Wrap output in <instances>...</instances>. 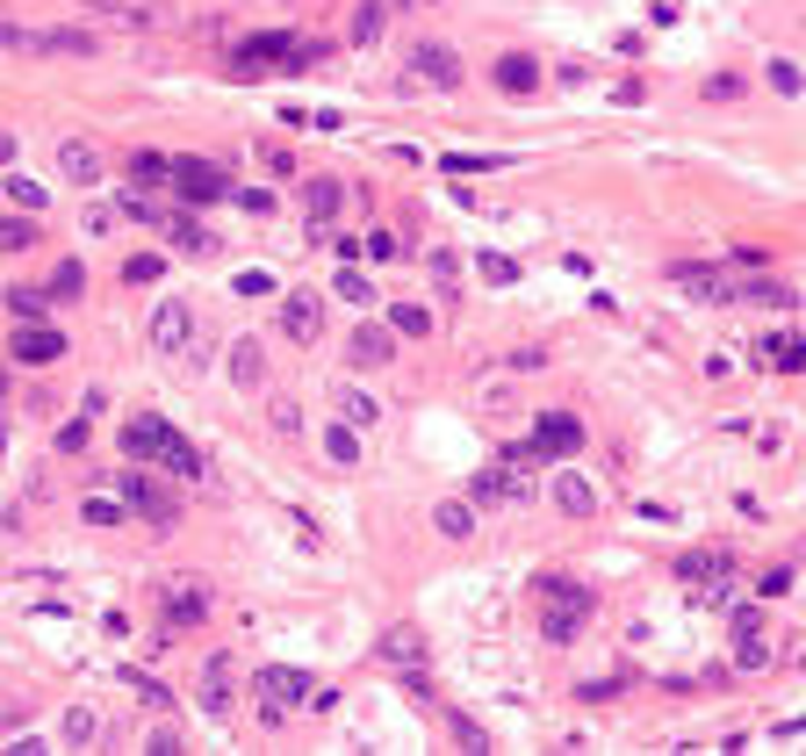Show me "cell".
Here are the masks:
<instances>
[{
  "instance_id": "cell-50",
  "label": "cell",
  "mask_w": 806,
  "mask_h": 756,
  "mask_svg": "<svg viewBox=\"0 0 806 756\" xmlns=\"http://www.w3.org/2000/svg\"><path fill=\"white\" fill-rule=\"evenodd\" d=\"M267 173H296V151H288V145H267Z\"/></svg>"
},
{
  "instance_id": "cell-5",
  "label": "cell",
  "mask_w": 806,
  "mask_h": 756,
  "mask_svg": "<svg viewBox=\"0 0 806 756\" xmlns=\"http://www.w3.org/2000/svg\"><path fill=\"white\" fill-rule=\"evenodd\" d=\"M166 180H173L180 209H209V202H223V195H231V180H223L217 166H202V159H173V166H166Z\"/></svg>"
},
{
  "instance_id": "cell-10",
  "label": "cell",
  "mask_w": 806,
  "mask_h": 756,
  "mask_svg": "<svg viewBox=\"0 0 806 756\" xmlns=\"http://www.w3.org/2000/svg\"><path fill=\"white\" fill-rule=\"evenodd\" d=\"M8 360H22V368H51V360H66V331L51 325H22L8 339Z\"/></svg>"
},
{
  "instance_id": "cell-4",
  "label": "cell",
  "mask_w": 806,
  "mask_h": 756,
  "mask_svg": "<svg viewBox=\"0 0 806 756\" xmlns=\"http://www.w3.org/2000/svg\"><path fill=\"white\" fill-rule=\"evenodd\" d=\"M310 699L302 670H260V728H288V714Z\"/></svg>"
},
{
  "instance_id": "cell-12",
  "label": "cell",
  "mask_w": 806,
  "mask_h": 756,
  "mask_svg": "<svg viewBox=\"0 0 806 756\" xmlns=\"http://www.w3.org/2000/svg\"><path fill=\"white\" fill-rule=\"evenodd\" d=\"M670 275H677V289H691V296H706V302H735V281H742L727 260H720V267H691V260H677Z\"/></svg>"
},
{
  "instance_id": "cell-25",
  "label": "cell",
  "mask_w": 806,
  "mask_h": 756,
  "mask_svg": "<svg viewBox=\"0 0 806 756\" xmlns=\"http://www.w3.org/2000/svg\"><path fill=\"white\" fill-rule=\"evenodd\" d=\"M58 173L80 180V188H94V180H101V151L87 138H66V145H58Z\"/></svg>"
},
{
  "instance_id": "cell-27",
  "label": "cell",
  "mask_w": 806,
  "mask_h": 756,
  "mask_svg": "<svg viewBox=\"0 0 806 756\" xmlns=\"http://www.w3.org/2000/svg\"><path fill=\"white\" fill-rule=\"evenodd\" d=\"M166 432H173L166 418H130V426H123V447L137 454V461H151V454L166 447Z\"/></svg>"
},
{
  "instance_id": "cell-15",
  "label": "cell",
  "mask_w": 806,
  "mask_h": 756,
  "mask_svg": "<svg viewBox=\"0 0 806 756\" xmlns=\"http://www.w3.org/2000/svg\"><path fill=\"white\" fill-rule=\"evenodd\" d=\"M339 209H346V188L331 173H317L310 188H302V217H310V231H331V223H339Z\"/></svg>"
},
{
  "instance_id": "cell-35",
  "label": "cell",
  "mask_w": 806,
  "mask_h": 756,
  "mask_svg": "<svg viewBox=\"0 0 806 756\" xmlns=\"http://www.w3.org/2000/svg\"><path fill=\"white\" fill-rule=\"evenodd\" d=\"M770 360H778V375H799V368H806V346H799V331H778V339H770Z\"/></svg>"
},
{
  "instance_id": "cell-47",
  "label": "cell",
  "mask_w": 806,
  "mask_h": 756,
  "mask_svg": "<svg viewBox=\"0 0 806 756\" xmlns=\"http://www.w3.org/2000/svg\"><path fill=\"white\" fill-rule=\"evenodd\" d=\"M331 461H346V468H354V461H360V440H354V432H346V426H339V432H331Z\"/></svg>"
},
{
  "instance_id": "cell-30",
  "label": "cell",
  "mask_w": 806,
  "mask_h": 756,
  "mask_svg": "<svg viewBox=\"0 0 806 756\" xmlns=\"http://www.w3.org/2000/svg\"><path fill=\"white\" fill-rule=\"evenodd\" d=\"M735 656L749 663V670H756V663H764V613H756V605H749V613L735 619Z\"/></svg>"
},
{
  "instance_id": "cell-39",
  "label": "cell",
  "mask_w": 806,
  "mask_h": 756,
  "mask_svg": "<svg viewBox=\"0 0 806 756\" xmlns=\"http://www.w3.org/2000/svg\"><path fill=\"white\" fill-rule=\"evenodd\" d=\"M87 526H123V497H87Z\"/></svg>"
},
{
  "instance_id": "cell-45",
  "label": "cell",
  "mask_w": 806,
  "mask_h": 756,
  "mask_svg": "<svg viewBox=\"0 0 806 756\" xmlns=\"http://www.w3.org/2000/svg\"><path fill=\"white\" fill-rule=\"evenodd\" d=\"M432 281H439V289H461V267H454V252H432Z\"/></svg>"
},
{
  "instance_id": "cell-46",
  "label": "cell",
  "mask_w": 806,
  "mask_h": 756,
  "mask_svg": "<svg viewBox=\"0 0 806 756\" xmlns=\"http://www.w3.org/2000/svg\"><path fill=\"white\" fill-rule=\"evenodd\" d=\"M735 94H742L735 72H713V80H706V101H735Z\"/></svg>"
},
{
  "instance_id": "cell-8",
  "label": "cell",
  "mask_w": 806,
  "mask_h": 756,
  "mask_svg": "<svg viewBox=\"0 0 806 756\" xmlns=\"http://www.w3.org/2000/svg\"><path fill=\"white\" fill-rule=\"evenodd\" d=\"M116 490H123V511H145L151 526H173V519H180L173 490H166V483H151V476H123Z\"/></svg>"
},
{
  "instance_id": "cell-19",
  "label": "cell",
  "mask_w": 806,
  "mask_h": 756,
  "mask_svg": "<svg viewBox=\"0 0 806 756\" xmlns=\"http://www.w3.org/2000/svg\"><path fill=\"white\" fill-rule=\"evenodd\" d=\"M389 22H397V0H360L354 22H346V43H354V51H368V43H382Z\"/></svg>"
},
{
  "instance_id": "cell-24",
  "label": "cell",
  "mask_w": 806,
  "mask_h": 756,
  "mask_svg": "<svg viewBox=\"0 0 806 756\" xmlns=\"http://www.w3.org/2000/svg\"><path fill=\"white\" fill-rule=\"evenodd\" d=\"M497 87H505L511 101L540 94V58H526V51H505V58H497Z\"/></svg>"
},
{
  "instance_id": "cell-26",
  "label": "cell",
  "mask_w": 806,
  "mask_h": 756,
  "mask_svg": "<svg viewBox=\"0 0 806 756\" xmlns=\"http://www.w3.org/2000/svg\"><path fill=\"white\" fill-rule=\"evenodd\" d=\"M331 404H339V426H354V432H368L375 418H382V404H375L368 389H354V382H339V389H331Z\"/></svg>"
},
{
  "instance_id": "cell-9",
  "label": "cell",
  "mask_w": 806,
  "mask_h": 756,
  "mask_svg": "<svg viewBox=\"0 0 806 756\" xmlns=\"http://www.w3.org/2000/svg\"><path fill=\"white\" fill-rule=\"evenodd\" d=\"M231 692H238L231 656H209L202 677H195V699H202V714H209V720H231Z\"/></svg>"
},
{
  "instance_id": "cell-2",
  "label": "cell",
  "mask_w": 806,
  "mask_h": 756,
  "mask_svg": "<svg viewBox=\"0 0 806 756\" xmlns=\"http://www.w3.org/2000/svg\"><path fill=\"white\" fill-rule=\"evenodd\" d=\"M404 72L432 80L439 94H461V80H468V72H461V51H447L439 37H418V43H410V51H404Z\"/></svg>"
},
{
  "instance_id": "cell-43",
  "label": "cell",
  "mask_w": 806,
  "mask_h": 756,
  "mask_svg": "<svg viewBox=\"0 0 806 756\" xmlns=\"http://www.w3.org/2000/svg\"><path fill=\"white\" fill-rule=\"evenodd\" d=\"M770 87H778V94H799V66L793 58H770Z\"/></svg>"
},
{
  "instance_id": "cell-1",
  "label": "cell",
  "mask_w": 806,
  "mask_h": 756,
  "mask_svg": "<svg viewBox=\"0 0 806 756\" xmlns=\"http://www.w3.org/2000/svg\"><path fill=\"white\" fill-rule=\"evenodd\" d=\"M540 598H555L540 613V634L547 641H576L584 619H590V591H576V584H561V577H540Z\"/></svg>"
},
{
  "instance_id": "cell-40",
  "label": "cell",
  "mask_w": 806,
  "mask_h": 756,
  "mask_svg": "<svg viewBox=\"0 0 806 756\" xmlns=\"http://www.w3.org/2000/svg\"><path fill=\"white\" fill-rule=\"evenodd\" d=\"M0 195H8L14 209H29V217H37V209H43V188H37V180H8V188H0Z\"/></svg>"
},
{
  "instance_id": "cell-29",
  "label": "cell",
  "mask_w": 806,
  "mask_h": 756,
  "mask_svg": "<svg viewBox=\"0 0 806 756\" xmlns=\"http://www.w3.org/2000/svg\"><path fill=\"white\" fill-rule=\"evenodd\" d=\"M555 505L569 511V519H590V511H598V490H590L584 476H555Z\"/></svg>"
},
{
  "instance_id": "cell-17",
  "label": "cell",
  "mask_w": 806,
  "mask_h": 756,
  "mask_svg": "<svg viewBox=\"0 0 806 756\" xmlns=\"http://www.w3.org/2000/svg\"><path fill=\"white\" fill-rule=\"evenodd\" d=\"M223 368H231V389H267V346L260 339H231V360H223Z\"/></svg>"
},
{
  "instance_id": "cell-32",
  "label": "cell",
  "mask_w": 806,
  "mask_h": 756,
  "mask_svg": "<svg viewBox=\"0 0 806 756\" xmlns=\"http://www.w3.org/2000/svg\"><path fill=\"white\" fill-rule=\"evenodd\" d=\"M166 166H173L166 151H130V180H137V188H159V180H166Z\"/></svg>"
},
{
  "instance_id": "cell-36",
  "label": "cell",
  "mask_w": 806,
  "mask_h": 756,
  "mask_svg": "<svg viewBox=\"0 0 806 756\" xmlns=\"http://www.w3.org/2000/svg\"><path fill=\"white\" fill-rule=\"evenodd\" d=\"M80 289H87L80 260H66V267H58V275H51V289H43V296H51V302H72V296H80Z\"/></svg>"
},
{
  "instance_id": "cell-23",
  "label": "cell",
  "mask_w": 806,
  "mask_h": 756,
  "mask_svg": "<svg viewBox=\"0 0 806 756\" xmlns=\"http://www.w3.org/2000/svg\"><path fill=\"white\" fill-rule=\"evenodd\" d=\"M389 354H397L389 325H360L354 339H346V360H354V368H389Z\"/></svg>"
},
{
  "instance_id": "cell-51",
  "label": "cell",
  "mask_w": 806,
  "mask_h": 756,
  "mask_svg": "<svg viewBox=\"0 0 806 756\" xmlns=\"http://www.w3.org/2000/svg\"><path fill=\"white\" fill-rule=\"evenodd\" d=\"M58 447H66V454H80V447H87V418H72V426L58 432Z\"/></svg>"
},
{
  "instance_id": "cell-21",
  "label": "cell",
  "mask_w": 806,
  "mask_h": 756,
  "mask_svg": "<svg viewBox=\"0 0 806 756\" xmlns=\"http://www.w3.org/2000/svg\"><path fill=\"white\" fill-rule=\"evenodd\" d=\"M281 331H288V339H302V346H310L317 331H325V302H317L310 289H296V296L281 302Z\"/></svg>"
},
{
  "instance_id": "cell-48",
  "label": "cell",
  "mask_w": 806,
  "mask_h": 756,
  "mask_svg": "<svg viewBox=\"0 0 806 756\" xmlns=\"http://www.w3.org/2000/svg\"><path fill=\"white\" fill-rule=\"evenodd\" d=\"M454 743H461V749H490V735H482L476 720H454Z\"/></svg>"
},
{
  "instance_id": "cell-44",
  "label": "cell",
  "mask_w": 806,
  "mask_h": 756,
  "mask_svg": "<svg viewBox=\"0 0 806 756\" xmlns=\"http://www.w3.org/2000/svg\"><path fill=\"white\" fill-rule=\"evenodd\" d=\"M360 252H368V260H397V231H368Z\"/></svg>"
},
{
  "instance_id": "cell-6",
  "label": "cell",
  "mask_w": 806,
  "mask_h": 756,
  "mask_svg": "<svg viewBox=\"0 0 806 756\" xmlns=\"http://www.w3.org/2000/svg\"><path fill=\"white\" fill-rule=\"evenodd\" d=\"M677 577H684V584H698V598H706V605H727V584H735V555H727V548H698V555H684V563H677Z\"/></svg>"
},
{
  "instance_id": "cell-3",
  "label": "cell",
  "mask_w": 806,
  "mask_h": 756,
  "mask_svg": "<svg viewBox=\"0 0 806 756\" xmlns=\"http://www.w3.org/2000/svg\"><path fill=\"white\" fill-rule=\"evenodd\" d=\"M159 605H166V627L188 634V627H202V619L217 613V591H209L202 577H173V584L159 591Z\"/></svg>"
},
{
  "instance_id": "cell-41",
  "label": "cell",
  "mask_w": 806,
  "mask_h": 756,
  "mask_svg": "<svg viewBox=\"0 0 806 756\" xmlns=\"http://www.w3.org/2000/svg\"><path fill=\"white\" fill-rule=\"evenodd\" d=\"M123 275L137 281V289H145V281H159V275H166V260H159V252H137V260L123 267Z\"/></svg>"
},
{
  "instance_id": "cell-13",
  "label": "cell",
  "mask_w": 806,
  "mask_h": 756,
  "mask_svg": "<svg viewBox=\"0 0 806 756\" xmlns=\"http://www.w3.org/2000/svg\"><path fill=\"white\" fill-rule=\"evenodd\" d=\"M22 51H43V58H58V51H66V58H94L101 37H94V29H29Z\"/></svg>"
},
{
  "instance_id": "cell-33",
  "label": "cell",
  "mask_w": 806,
  "mask_h": 756,
  "mask_svg": "<svg viewBox=\"0 0 806 756\" xmlns=\"http://www.w3.org/2000/svg\"><path fill=\"white\" fill-rule=\"evenodd\" d=\"M389 331H404V339H425V331H432V317H425L418 302H389Z\"/></svg>"
},
{
  "instance_id": "cell-28",
  "label": "cell",
  "mask_w": 806,
  "mask_h": 756,
  "mask_svg": "<svg viewBox=\"0 0 806 756\" xmlns=\"http://www.w3.org/2000/svg\"><path fill=\"white\" fill-rule=\"evenodd\" d=\"M151 461H166V476H180V483H195V476H202V454L180 440V432H166V447L151 454Z\"/></svg>"
},
{
  "instance_id": "cell-31",
  "label": "cell",
  "mask_w": 806,
  "mask_h": 756,
  "mask_svg": "<svg viewBox=\"0 0 806 756\" xmlns=\"http://www.w3.org/2000/svg\"><path fill=\"white\" fill-rule=\"evenodd\" d=\"M66 743H72V749H94V743H101V714L72 706V714H66Z\"/></svg>"
},
{
  "instance_id": "cell-38",
  "label": "cell",
  "mask_w": 806,
  "mask_h": 756,
  "mask_svg": "<svg viewBox=\"0 0 806 756\" xmlns=\"http://www.w3.org/2000/svg\"><path fill=\"white\" fill-rule=\"evenodd\" d=\"M22 246H37V223L29 217H0V252H22Z\"/></svg>"
},
{
  "instance_id": "cell-37",
  "label": "cell",
  "mask_w": 806,
  "mask_h": 756,
  "mask_svg": "<svg viewBox=\"0 0 806 756\" xmlns=\"http://www.w3.org/2000/svg\"><path fill=\"white\" fill-rule=\"evenodd\" d=\"M8 310H14V317H29V325H37V317H43V310H58V302L43 296V289H8Z\"/></svg>"
},
{
  "instance_id": "cell-16",
  "label": "cell",
  "mask_w": 806,
  "mask_h": 756,
  "mask_svg": "<svg viewBox=\"0 0 806 756\" xmlns=\"http://www.w3.org/2000/svg\"><path fill=\"white\" fill-rule=\"evenodd\" d=\"M511 497H526V461H497L476 476V505H511Z\"/></svg>"
},
{
  "instance_id": "cell-34",
  "label": "cell",
  "mask_w": 806,
  "mask_h": 756,
  "mask_svg": "<svg viewBox=\"0 0 806 756\" xmlns=\"http://www.w3.org/2000/svg\"><path fill=\"white\" fill-rule=\"evenodd\" d=\"M432 526H439L447 540H468V534H476V511H468V505H439V511H432Z\"/></svg>"
},
{
  "instance_id": "cell-7",
  "label": "cell",
  "mask_w": 806,
  "mask_h": 756,
  "mask_svg": "<svg viewBox=\"0 0 806 756\" xmlns=\"http://www.w3.org/2000/svg\"><path fill=\"white\" fill-rule=\"evenodd\" d=\"M273 58H317V43H296V29H267V37H246L231 51V72H260Z\"/></svg>"
},
{
  "instance_id": "cell-18",
  "label": "cell",
  "mask_w": 806,
  "mask_h": 756,
  "mask_svg": "<svg viewBox=\"0 0 806 756\" xmlns=\"http://www.w3.org/2000/svg\"><path fill=\"white\" fill-rule=\"evenodd\" d=\"M375 656H382L389 670H410V677H425V634H418V627H389Z\"/></svg>"
},
{
  "instance_id": "cell-20",
  "label": "cell",
  "mask_w": 806,
  "mask_h": 756,
  "mask_svg": "<svg viewBox=\"0 0 806 756\" xmlns=\"http://www.w3.org/2000/svg\"><path fill=\"white\" fill-rule=\"evenodd\" d=\"M576 447H584V418L547 411L540 426H534V454H576Z\"/></svg>"
},
{
  "instance_id": "cell-42",
  "label": "cell",
  "mask_w": 806,
  "mask_h": 756,
  "mask_svg": "<svg viewBox=\"0 0 806 756\" xmlns=\"http://www.w3.org/2000/svg\"><path fill=\"white\" fill-rule=\"evenodd\" d=\"M123 209H130V217H137V223H166V202H159V195H130V202H123Z\"/></svg>"
},
{
  "instance_id": "cell-22",
  "label": "cell",
  "mask_w": 806,
  "mask_h": 756,
  "mask_svg": "<svg viewBox=\"0 0 806 756\" xmlns=\"http://www.w3.org/2000/svg\"><path fill=\"white\" fill-rule=\"evenodd\" d=\"M166 238H173V252H195V260H209V252H217V238L202 231V217H195V209H166Z\"/></svg>"
},
{
  "instance_id": "cell-49",
  "label": "cell",
  "mask_w": 806,
  "mask_h": 756,
  "mask_svg": "<svg viewBox=\"0 0 806 756\" xmlns=\"http://www.w3.org/2000/svg\"><path fill=\"white\" fill-rule=\"evenodd\" d=\"M339 296L346 302H368V275H346V267H339Z\"/></svg>"
},
{
  "instance_id": "cell-11",
  "label": "cell",
  "mask_w": 806,
  "mask_h": 756,
  "mask_svg": "<svg viewBox=\"0 0 806 756\" xmlns=\"http://www.w3.org/2000/svg\"><path fill=\"white\" fill-rule=\"evenodd\" d=\"M94 14L123 29H173V0H94Z\"/></svg>"
},
{
  "instance_id": "cell-53",
  "label": "cell",
  "mask_w": 806,
  "mask_h": 756,
  "mask_svg": "<svg viewBox=\"0 0 806 756\" xmlns=\"http://www.w3.org/2000/svg\"><path fill=\"white\" fill-rule=\"evenodd\" d=\"M0 382H8V375H0Z\"/></svg>"
},
{
  "instance_id": "cell-14",
  "label": "cell",
  "mask_w": 806,
  "mask_h": 756,
  "mask_svg": "<svg viewBox=\"0 0 806 756\" xmlns=\"http://www.w3.org/2000/svg\"><path fill=\"white\" fill-rule=\"evenodd\" d=\"M151 346H159V354H188L195 346V310L188 302H166V310L151 317Z\"/></svg>"
},
{
  "instance_id": "cell-52",
  "label": "cell",
  "mask_w": 806,
  "mask_h": 756,
  "mask_svg": "<svg viewBox=\"0 0 806 756\" xmlns=\"http://www.w3.org/2000/svg\"><path fill=\"white\" fill-rule=\"evenodd\" d=\"M14 151H22V145H14L8 130H0V166H14Z\"/></svg>"
}]
</instances>
